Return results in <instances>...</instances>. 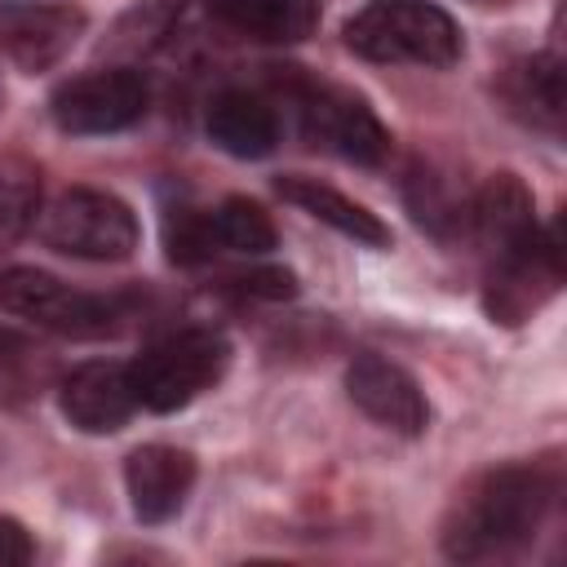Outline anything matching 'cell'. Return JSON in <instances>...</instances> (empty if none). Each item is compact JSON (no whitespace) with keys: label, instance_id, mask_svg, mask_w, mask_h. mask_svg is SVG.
Here are the masks:
<instances>
[{"label":"cell","instance_id":"9a60e30c","mask_svg":"<svg viewBox=\"0 0 567 567\" xmlns=\"http://www.w3.org/2000/svg\"><path fill=\"white\" fill-rule=\"evenodd\" d=\"M470 221H474V235H478L492 252L514 248L518 239H527V235L536 230L527 186H523L514 173H496V177H487L483 190H478L474 204H470Z\"/></svg>","mask_w":567,"mask_h":567},{"label":"cell","instance_id":"8992f818","mask_svg":"<svg viewBox=\"0 0 567 567\" xmlns=\"http://www.w3.org/2000/svg\"><path fill=\"white\" fill-rule=\"evenodd\" d=\"M301 133L341 159L354 164H381L390 155V128L377 120V111L337 84H310L301 93Z\"/></svg>","mask_w":567,"mask_h":567},{"label":"cell","instance_id":"ba28073f","mask_svg":"<svg viewBox=\"0 0 567 567\" xmlns=\"http://www.w3.org/2000/svg\"><path fill=\"white\" fill-rule=\"evenodd\" d=\"M563 284V244H558V226L554 230H532L527 239H518L514 248L496 252V275L487 288V310L501 323H518L527 319V310H536L545 297H554Z\"/></svg>","mask_w":567,"mask_h":567},{"label":"cell","instance_id":"d6986e66","mask_svg":"<svg viewBox=\"0 0 567 567\" xmlns=\"http://www.w3.org/2000/svg\"><path fill=\"white\" fill-rule=\"evenodd\" d=\"M164 244H168V257H173V261L195 266V261H208V257H213V244H221V239H217L213 217L182 208L177 217H168V226H164Z\"/></svg>","mask_w":567,"mask_h":567},{"label":"cell","instance_id":"ac0fdd59","mask_svg":"<svg viewBox=\"0 0 567 567\" xmlns=\"http://www.w3.org/2000/svg\"><path fill=\"white\" fill-rule=\"evenodd\" d=\"M40 208V182L27 164H0V248L18 244Z\"/></svg>","mask_w":567,"mask_h":567},{"label":"cell","instance_id":"5b68a950","mask_svg":"<svg viewBox=\"0 0 567 567\" xmlns=\"http://www.w3.org/2000/svg\"><path fill=\"white\" fill-rule=\"evenodd\" d=\"M0 306L9 315L31 319L35 328L62 332V337H106L115 332V306L106 297L80 292L49 270L13 266L0 275Z\"/></svg>","mask_w":567,"mask_h":567},{"label":"cell","instance_id":"6da1fadb","mask_svg":"<svg viewBox=\"0 0 567 567\" xmlns=\"http://www.w3.org/2000/svg\"><path fill=\"white\" fill-rule=\"evenodd\" d=\"M554 487L532 465H505L478 483V492L461 505L456 523L447 527V554L452 558H487L509 554L540 527L549 509Z\"/></svg>","mask_w":567,"mask_h":567},{"label":"cell","instance_id":"4fadbf2b","mask_svg":"<svg viewBox=\"0 0 567 567\" xmlns=\"http://www.w3.org/2000/svg\"><path fill=\"white\" fill-rule=\"evenodd\" d=\"M208 137L226 151V155H235V159H261V155H270L275 151V142H279V120H275V111L261 102V97H252V93H244V89H226V93H217L213 102H208Z\"/></svg>","mask_w":567,"mask_h":567},{"label":"cell","instance_id":"ffe728a7","mask_svg":"<svg viewBox=\"0 0 567 567\" xmlns=\"http://www.w3.org/2000/svg\"><path fill=\"white\" fill-rule=\"evenodd\" d=\"M518 80H523V102H536L545 120L563 115V71L554 58H532L527 66H518Z\"/></svg>","mask_w":567,"mask_h":567},{"label":"cell","instance_id":"5bb4252c","mask_svg":"<svg viewBox=\"0 0 567 567\" xmlns=\"http://www.w3.org/2000/svg\"><path fill=\"white\" fill-rule=\"evenodd\" d=\"M275 190H279L288 204H297L301 213H310L315 221L341 230V235L354 239V244H368V248H385V244H390V226H385L377 213H368L363 204H354V199H346L341 190L323 186L319 177H297V173H292V177H279Z\"/></svg>","mask_w":567,"mask_h":567},{"label":"cell","instance_id":"277c9868","mask_svg":"<svg viewBox=\"0 0 567 567\" xmlns=\"http://www.w3.org/2000/svg\"><path fill=\"white\" fill-rule=\"evenodd\" d=\"M230 363V346L213 328L177 332L159 346H151L137 363H128L137 403L151 412H177L195 394H204Z\"/></svg>","mask_w":567,"mask_h":567},{"label":"cell","instance_id":"52a82bcc","mask_svg":"<svg viewBox=\"0 0 567 567\" xmlns=\"http://www.w3.org/2000/svg\"><path fill=\"white\" fill-rule=\"evenodd\" d=\"M151 93L146 80L128 66H111V71H89L80 80H66L53 93V120L62 133H120L128 124L142 120Z\"/></svg>","mask_w":567,"mask_h":567},{"label":"cell","instance_id":"7402d4cb","mask_svg":"<svg viewBox=\"0 0 567 567\" xmlns=\"http://www.w3.org/2000/svg\"><path fill=\"white\" fill-rule=\"evenodd\" d=\"M31 558H35V545H31L27 527L13 518H0V567H22Z\"/></svg>","mask_w":567,"mask_h":567},{"label":"cell","instance_id":"7c38bea8","mask_svg":"<svg viewBox=\"0 0 567 567\" xmlns=\"http://www.w3.org/2000/svg\"><path fill=\"white\" fill-rule=\"evenodd\" d=\"M124 483H128V501L137 523H168L195 483V456L168 443H146L124 461Z\"/></svg>","mask_w":567,"mask_h":567},{"label":"cell","instance_id":"3957f363","mask_svg":"<svg viewBox=\"0 0 567 567\" xmlns=\"http://www.w3.org/2000/svg\"><path fill=\"white\" fill-rule=\"evenodd\" d=\"M40 239L66 257L124 261V257H133L142 230H137L133 208L120 195L93 190V186H71L40 217Z\"/></svg>","mask_w":567,"mask_h":567},{"label":"cell","instance_id":"7a4b0ae2","mask_svg":"<svg viewBox=\"0 0 567 567\" xmlns=\"http://www.w3.org/2000/svg\"><path fill=\"white\" fill-rule=\"evenodd\" d=\"M346 49L368 62L452 66L461 58V31L430 0H368L346 22Z\"/></svg>","mask_w":567,"mask_h":567},{"label":"cell","instance_id":"e0dca14e","mask_svg":"<svg viewBox=\"0 0 567 567\" xmlns=\"http://www.w3.org/2000/svg\"><path fill=\"white\" fill-rule=\"evenodd\" d=\"M213 226H217V239L226 248H235V252L257 257V252H270L275 248V221H270V213L261 204L244 199V195L221 199V208L213 213Z\"/></svg>","mask_w":567,"mask_h":567},{"label":"cell","instance_id":"44dd1931","mask_svg":"<svg viewBox=\"0 0 567 567\" xmlns=\"http://www.w3.org/2000/svg\"><path fill=\"white\" fill-rule=\"evenodd\" d=\"M239 288H244L248 297H266V301H284V297H292V292H297V279H292L288 270H279V266H270V270H252V275H244V279H239Z\"/></svg>","mask_w":567,"mask_h":567},{"label":"cell","instance_id":"2e32d148","mask_svg":"<svg viewBox=\"0 0 567 567\" xmlns=\"http://www.w3.org/2000/svg\"><path fill=\"white\" fill-rule=\"evenodd\" d=\"M208 9L217 22L235 27L239 35L270 40V44L306 40L319 22L315 0H208Z\"/></svg>","mask_w":567,"mask_h":567},{"label":"cell","instance_id":"30bf717a","mask_svg":"<svg viewBox=\"0 0 567 567\" xmlns=\"http://www.w3.org/2000/svg\"><path fill=\"white\" fill-rule=\"evenodd\" d=\"M346 390H350V399H354L377 425H385V430H394V434L416 439V434H425V425H430V403H425L421 385H416L399 363H390V359H381V354H359V359L346 368Z\"/></svg>","mask_w":567,"mask_h":567},{"label":"cell","instance_id":"8fae6325","mask_svg":"<svg viewBox=\"0 0 567 567\" xmlns=\"http://www.w3.org/2000/svg\"><path fill=\"white\" fill-rule=\"evenodd\" d=\"M58 399H62V416L84 434H115L137 408L128 363L115 359H89L71 368Z\"/></svg>","mask_w":567,"mask_h":567},{"label":"cell","instance_id":"9c48e42d","mask_svg":"<svg viewBox=\"0 0 567 567\" xmlns=\"http://www.w3.org/2000/svg\"><path fill=\"white\" fill-rule=\"evenodd\" d=\"M84 31V13L62 0H0V53L22 71L53 66Z\"/></svg>","mask_w":567,"mask_h":567}]
</instances>
